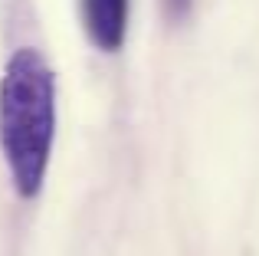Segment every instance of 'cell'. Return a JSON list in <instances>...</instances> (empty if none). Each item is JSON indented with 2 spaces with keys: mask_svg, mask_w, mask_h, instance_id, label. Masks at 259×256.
I'll use <instances>...</instances> for the list:
<instances>
[{
  "mask_svg": "<svg viewBox=\"0 0 259 256\" xmlns=\"http://www.w3.org/2000/svg\"><path fill=\"white\" fill-rule=\"evenodd\" d=\"M56 145V76L46 56L20 46L0 76V151L13 191L36 200Z\"/></svg>",
  "mask_w": 259,
  "mask_h": 256,
  "instance_id": "6da1fadb",
  "label": "cell"
},
{
  "mask_svg": "<svg viewBox=\"0 0 259 256\" xmlns=\"http://www.w3.org/2000/svg\"><path fill=\"white\" fill-rule=\"evenodd\" d=\"M132 0H79V20L89 43L102 53H118L128 36Z\"/></svg>",
  "mask_w": 259,
  "mask_h": 256,
  "instance_id": "7a4b0ae2",
  "label": "cell"
},
{
  "mask_svg": "<svg viewBox=\"0 0 259 256\" xmlns=\"http://www.w3.org/2000/svg\"><path fill=\"white\" fill-rule=\"evenodd\" d=\"M161 10H164V17L171 23H184L190 17V10H194V0H161Z\"/></svg>",
  "mask_w": 259,
  "mask_h": 256,
  "instance_id": "3957f363",
  "label": "cell"
}]
</instances>
